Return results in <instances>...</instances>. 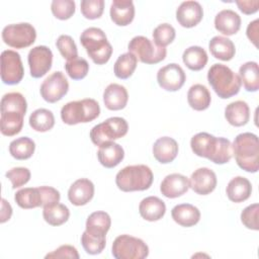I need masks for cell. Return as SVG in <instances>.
I'll return each instance as SVG.
<instances>
[{"label":"cell","mask_w":259,"mask_h":259,"mask_svg":"<svg viewBox=\"0 0 259 259\" xmlns=\"http://www.w3.org/2000/svg\"><path fill=\"white\" fill-rule=\"evenodd\" d=\"M225 117L233 126H243L250 119V108L247 102L237 100L228 104L225 108Z\"/></svg>","instance_id":"cell-29"},{"label":"cell","mask_w":259,"mask_h":259,"mask_svg":"<svg viewBox=\"0 0 259 259\" xmlns=\"http://www.w3.org/2000/svg\"><path fill=\"white\" fill-rule=\"evenodd\" d=\"M208 49L215 59L222 61H230L236 54L234 42L230 38L222 35L213 36L208 42Z\"/></svg>","instance_id":"cell-30"},{"label":"cell","mask_w":259,"mask_h":259,"mask_svg":"<svg viewBox=\"0 0 259 259\" xmlns=\"http://www.w3.org/2000/svg\"><path fill=\"white\" fill-rule=\"evenodd\" d=\"M171 215L175 223L185 228L195 226L200 220L199 209L190 203L175 205L171 210Z\"/></svg>","instance_id":"cell-28"},{"label":"cell","mask_w":259,"mask_h":259,"mask_svg":"<svg viewBox=\"0 0 259 259\" xmlns=\"http://www.w3.org/2000/svg\"><path fill=\"white\" fill-rule=\"evenodd\" d=\"M79 254L77 249L71 245H62L56 250L48 253L46 258H75L79 259Z\"/></svg>","instance_id":"cell-47"},{"label":"cell","mask_w":259,"mask_h":259,"mask_svg":"<svg viewBox=\"0 0 259 259\" xmlns=\"http://www.w3.org/2000/svg\"><path fill=\"white\" fill-rule=\"evenodd\" d=\"M51 10L56 18L67 20L75 13L76 4L73 0H54L51 4Z\"/></svg>","instance_id":"cell-41"},{"label":"cell","mask_w":259,"mask_h":259,"mask_svg":"<svg viewBox=\"0 0 259 259\" xmlns=\"http://www.w3.org/2000/svg\"><path fill=\"white\" fill-rule=\"evenodd\" d=\"M14 200L17 205L24 209L42 206L41 193L38 187H25L16 191Z\"/></svg>","instance_id":"cell-32"},{"label":"cell","mask_w":259,"mask_h":259,"mask_svg":"<svg viewBox=\"0 0 259 259\" xmlns=\"http://www.w3.org/2000/svg\"><path fill=\"white\" fill-rule=\"evenodd\" d=\"M233 155L238 166L246 172L256 173L259 169V142L253 133L239 134L232 144Z\"/></svg>","instance_id":"cell-3"},{"label":"cell","mask_w":259,"mask_h":259,"mask_svg":"<svg viewBox=\"0 0 259 259\" xmlns=\"http://www.w3.org/2000/svg\"><path fill=\"white\" fill-rule=\"evenodd\" d=\"M42 198V207L47 205H52L60 202V192L52 186H39L38 187Z\"/></svg>","instance_id":"cell-48"},{"label":"cell","mask_w":259,"mask_h":259,"mask_svg":"<svg viewBox=\"0 0 259 259\" xmlns=\"http://www.w3.org/2000/svg\"><path fill=\"white\" fill-rule=\"evenodd\" d=\"M178 143L170 137H161L153 145V156L161 164L175 160L178 154Z\"/></svg>","instance_id":"cell-20"},{"label":"cell","mask_w":259,"mask_h":259,"mask_svg":"<svg viewBox=\"0 0 259 259\" xmlns=\"http://www.w3.org/2000/svg\"><path fill=\"white\" fill-rule=\"evenodd\" d=\"M203 17V9L199 2L189 0L182 2L176 10L178 23L186 28L197 25Z\"/></svg>","instance_id":"cell-17"},{"label":"cell","mask_w":259,"mask_h":259,"mask_svg":"<svg viewBox=\"0 0 259 259\" xmlns=\"http://www.w3.org/2000/svg\"><path fill=\"white\" fill-rule=\"evenodd\" d=\"M127 90L120 84L111 83L104 89L103 102L105 107L109 110L123 109L127 104Z\"/></svg>","instance_id":"cell-21"},{"label":"cell","mask_w":259,"mask_h":259,"mask_svg":"<svg viewBox=\"0 0 259 259\" xmlns=\"http://www.w3.org/2000/svg\"><path fill=\"white\" fill-rule=\"evenodd\" d=\"M29 125L32 130L40 133L52 130L55 125V116L47 108H37L29 115Z\"/></svg>","instance_id":"cell-35"},{"label":"cell","mask_w":259,"mask_h":259,"mask_svg":"<svg viewBox=\"0 0 259 259\" xmlns=\"http://www.w3.org/2000/svg\"><path fill=\"white\" fill-rule=\"evenodd\" d=\"M1 80L6 85L18 84L24 75V68L20 55L12 50L1 53Z\"/></svg>","instance_id":"cell-12"},{"label":"cell","mask_w":259,"mask_h":259,"mask_svg":"<svg viewBox=\"0 0 259 259\" xmlns=\"http://www.w3.org/2000/svg\"><path fill=\"white\" fill-rule=\"evenodd\" d=\"M81 244L87 254L97 255L100 254L106 245V238H99L89 235L86 231L81 236Z\"/></svg>","instance_id":"cell-43"},{"label":"cell","mask_w":259,"mask_h":259,"mask_svg":"<svg viewBox=\"0 0 259 259\" xmlns=\"http://www.w3.org/2000/svg\"><path fill=\"white\" fill-rule=\"evenodd\" d=\"M111 226L110 215L102 210L94 211L87 218L85 231L94 237L106 238V234Z\"/></svg>","instance_id":"cell-27"},{"label":"cell","mask_w":259,"mask_h":259,"mask_svg":"<svg viewBox=\"0 0 259 259\" xmlns=\"http://www.w3.org/2000/svg\"><path fill=\"white\" fill-rule=\"evenodd\" d=\"M258 30H259V20L255 19L251 21L246 30L247 37L254 44L256 48H258Z\"/></svg>","instance_id":"cell-50"},{"label":"cell","mask_w":259,"mask_h":259,"mask_svg":"<svg viewBox=\"0 0 259 259\" xmlns=\"http://www.w3.org/2000/svg\"><path fill=\"white\" fill-rule=\"evenodd\" d=\"M0 215H1L0 223H2V224L9 221L12 215V207H11L10 203L5 198H2V200H1V214Z\"/></svg>","instance_id":"cell-51"},{"label":"cell","mask_w":259,"mask_h":259,"mask_svg":"<svg viewBox=\"0 0 259 259\" xmlns=\"http://www.w3.org/2000/svg\"><path fill=\"white\" fill-rule=\"evenodd\" d=\"M100 114L99 103L92 98L70 101L61 109L62 120L69 125L90 122Z\"/></svg>","instance_id":"cell-7"},{"label":"cell","mask_w":259,"mask_h":259,"mask_svg":"<svg viewBox=\"0 0 259 259\" xmlns=\"http://www.w3.org/2000/svg\"><path fill=\"white\" fill-rule=\"evenodd\" d=\"M238 75L248 92H256L259 89V67L256 62L250 61L241 65Z\"/></svg>","instance_id":"cell-33"},{"label":"cell","mask_w":259,"mask_h":259,"mask_svg":"<svg viewBox=\"0 0 259 259\" xmlns=\"http://www.w3.org/2000/svg\"><path fill=\"white\" fill-rule=\"evenodd\" d=\"M128 52L134 54L139 61L144 64H157L166 58L167 51L165 48H160L143 35L134 36L128 45Z\"/></svg>","instance_id":"cell-10"},{"label":"cell","mask_w":259,"mask_h":259,"mask_svg":"<svg viewBox=\"0 0 259 259\" xmlns=\"http://www.w3.org/2000/svg\"><path fill=\"white\" fill-rule=\"evenodd\" d=\"M65 70L71 79L81 80L87 76L89 71V64L83 58H76L66 62Z\"/></svg>","instance_id":"cell-40"},{"label":"cell","mask_w":259,"mask_h":259,"mask_svg":"<svg viewBox=\"0 0 259 259\" xmlns=\"http://www.w3.org/2000/svg\"><path fill=\"white\" fill-rule=\"evenodd\" d=\"M192 152L202 158H206L214 164L223 165L233 157L232 143L224 137H214L208 133H198L190 140Z\"/></svg>","instance_id":"cell-1"},{"label":"cell","mask_w":259,"mask_h":259,"mask_svg":"<svg viewBox=\"0 0 259 259\" xmlns=\"http://www.w3.org/2000/svg\"><path fill=\"white\" fill-rule=\"evenodd\" d=\"M185 80L184 70L176 63H170L160 68L157 73V82L166 91H178L184 85Z\"/></svg>","instance_id":"cell-15"},{"label":"cell","mask_w":259,"mask_h":259,"mask_svg":"<svg viewBox=\"0 0 259 259\" xmlns=\"http://www.w3.org/2000/svg\"><path fill=\"white\" fill-rule=\"evenodd\" d=\"M94 190V184L91 180L87 178L77 179L68 190V199L76 206L85 205L93 198Z\"/></svg>","instance_id":"cell-18"},{"label":"cell","mask_w":259,"mask_h":259,"mask_svg":"<svg viewBox=\"0 0 259 259\" xmlns=\"http://www.w3.org/2000/svg\"><path fill=\"white\" fill-rule=\"evenodd\" d=\"M241 22L240 15L232 9L221 10L214 17L215 29L225 35L237 33L240 30Z\"/></svg>","instance_id":"cell-23"},{"label":"cell","mask_w":259,"mask_h":259,"mask_svg":"<svg viewBox=\"0 0 259 259\" xmlns=\"http://www.w3.org/2000/svg\"><path fill=\"white\" fill-rule=\"evenodd\" d=\"M82 15L87 19H97L101 17L104 10L103 0H82L80 3Z\"/></svg>","instance_id":"cell-44"},{"label":"cell","mask_w":259,"mask_h":259,"mask_svg":"<svg viewBox=\"0 0 259 259\" xmlns=\"http://www.w3.org/2000/svg\"><path fill=\"white\" fill-rule=\"evenodd\" d=\"M238 8L244 14L250 15L258 11L259 1L258 0H236L235 1Z\"/></svg>","instance_id":"cell-49"},{"label":"cell","mask_w":259,"mask_h":259,"mask_svg":"<svg viewBox=\"0 0 259 259\" xmlns=\"http://www.w3.org/2000/svg\"><path fill=\"white\" fill-rule=\"evenodd\" d=\"M137 65H138L137 57L130 52L124 53L120 55L114 63V67H113L114 75L119 79H127L134 74L137 68Z\"/></svg>","instance_id":"cell-38"},{"label":"cell","mask_w":259,"mask_h":259,"mask_svg":"<svg viewBox=\"0 0 259 259\" xmlns=\"http://www.w3.org/2000/svg\"><path fill=\"white\" fill-rule=\"evenodd\" d=\"M35 150L34 142L28 137H20L9 144V153L16 160L29 159Z\"/></svg>","instance_id":"cell-36"},{"label":"cell","mask_w":259,"mask_h":259,"mask_svg":"<svg viewBox=\"0 0 259 259\" xmlns=\"http://www.w3.org/2000/svg\"><path fill=\"white\" fill-rule=\"evenodd\" d=\"M30 76L40 78L52 68L53 53L47 46H36L32 48L27 56Z\"/></svg>","instance_id":"cell-14"},{"label":"cell","mask_w":259,"mask_h":259,"mask_svg":"<svg viewBox=\"0 0 259 259\" xmlns=\"http://www.w3.org/2000/svg\"><path fill=\"white\" fill-rule=\"evenodd\" d=\"M175 36V28L169 23H161L153 30V41L160 48H165L170 45Z\"/></svg>","instance_id":"cell-39"},{"label":"cell","mask_w":259,"mask_h":259,"mask_svg":"<svg viewBox=\"0 0 259 259\" xmlns=\"http://www.w3.org/2000/svg\"><path fill=\"white\" fill-rule=\"evenodd\" d=\"M207 81L217 95L222 99L239 93L242 81L240 76L224 64H213L207 72Z\"/></svg>","instance_id":"cell-4"},{"label":"cell","mask_w":259,"mask_h":259,"mask_svg":"<svg viewBox=\"0 0 259 259\" xmlns=\"http://www.w3.org/2000/svg\"><path fill=\"white\" fill-rule=\"evenodd\" d=\"M97 158L103 167L114 168L123 160L124 151L120 145L114 142H107L99 146Z\"/></svg>","instance_id":"cell-22"},{"label":"cell","mask_w":259,"mask_h":259,"mask_svg":"<svg viewBox=\"0 0 259 259\" xmlns=\"http://www.w3.org/2000/svg\"><path fill=\"white\" fill-rule=\"evenodd\" d=\"M182 61L189 70L199 71L205 67L208 57L203 48L199 46H191L183 52Z\"/></svg>","instance_id":"cell-34"},{"label":"cell","mask_w":259,"mask_h":259,"mask_svg":"<svg viewBox=\"0 0 259 259\" xmlns=\"http://www.w3.org/2000/svg\"><path fill=\"white\" fill-rule=\"evenodd\" d=\"M35 38V28L28 22L8 24L2 30L3 41L14 49H25L31 46Z\"/></svg>","instance_id":"cell-11"},{"label":"cell","mask_w":259,"mask_h":259,"mask_svg":"<svg viewBox=\"0 0 259 259\" xmlns=\"http://www.w3.org/2000/svg\"><path fill=\"white\" fill-rule=\"evenodd\" d=\"M139 212L144 220L148 222H156L164 217L166 212V204L157 196H148L140 202Z\"/></svg>","instance_id":"cell-25"},{"label":"cell","mask_w":259,"mask_h":259,"mask_svg":"<svg viewBox=\"0 0 259 259\" xmlns=\"http://www.w3.org/2000/svg\"><path fill=\"white\" fill-rule=\"evenodd\" d=\"M217 183L215 173L207 167L196 169L189 179V187L200 195H206L212 192L217 187Z\"/></svg>","instance_id":"cell-16"},{"label":"cell","mask_w":259,"mask_h":259,"mask_svg":"<svg viewBox=\"0 0 259 259\" xmlns=\"http://www.w3.org/2000/svg\"><path fill=\"white\" fill-rule=\"evenodd\" d=\"M56 46L62 57L67 61L78 58L77 46L72 36L68 34H61L56 41Z\"/></svg>","instance_id":"cell-42"},{"label":"cell","mask_w":259,"mask_h":259,"mask_svg":"<svg viewBox=\"0 0 259 259\" xmlns=\"http://www.w3.org/2000/svg\"><path fill=\"white\" fill-rule=\"evenodd\" d=\"M189 189V179L180 174L172 173L167 175L161 182L160 191L167 198H176L187 192Z\"/></svg>","instance_id":"cell-19"},{"label":"cell","mask_w":259,"mask_h":259,"mask_svg":"<svg viewBox=\"0 0 259 259\" xmlns=\"http://www.w3.org/2000/svg\"><path fill=\"white\" fill-rule=\"evenodd\" d=\"M210 93L204 85L194 84L188 89L187 102L192 109L197 111L205 110L210 105Z\"/></svg>","instance_id":"cell-31"},{"label":"cell","mask_w":259,"mask_h":259,"mask_svg":"<svg viewBox=\"0 0 259 259\" xmlns=\"http://www.w3.org/2000/svg\"><path fill=\"white\" fill-rule=\"evenodd\" d=\"M111 253L116 259H144L149 255V247L142 239L123 234L114 239Z\"/></svg>","instance_id":"cell-9"},{"label":"cell","mask_w":259,"mask_h":259,"mask_svg":"<svg viewBox=\"0 0 259 259\" xmlns=\"http://www.w3.org/2000/svg\"><path fill=\"white\" fill-rule=\"evenodd\" d=\"M42 217L49 225L58 227L65 224L69 220L70 210L65 204L58 202L52 205L44 206Z\"/></svg>","instance_id":"cell-37"},{"label":"cell","mask_w":259,"mask_h":259,"mask_svg":"<svg viewBox=\"0 0 259 259\" xmlns=\"http://www.w3.org/2000/svg\"><path fill=\"white\" fill-rule=\"evenodd\" d=\"M128 124L123 117L112 116L94 125L90 131L91 142L95 146H101L107 142H113L127 134Z\"/></svg>","instance_id":"cell-8"},{"label":"cell","mask_w":259,"mask_h":259,"mask_svg":"<svg viewBox=\"0 0 259 259\" xmlns=\"http://www.w3.org/2000/svg\"><path fill=\"white\" fill-rule=\"evenodd\" d=\"M111 20L118 26L128 25L135 17V5L132 0H113L109 10Z\"/></svg>","instance_id":"cell-24"},{"label":"cell","mask_w":259,"mask_h":259,"mask_svg":"<svg viewBox=\"0 0 259 259\" xmlns=\"http://www.w3.org/2000/svg\"><path fill=\"white\" fill-rule=\"evenodd\" d=\"M154 175L147 165H130L122 168L115 176V184L121 191H144L151 187Z\"/></svg>","instance_id":"cell-5"},{"label":"cell","mask_w":259,"mask_h":259,"mask_svg":"<svg viewBox=\"0 0 259 259\" xmlns=\"http://www.w3.org/2000/svg\"><path fill=\"white\" fill-rule=\"evenodd\" d=\"M258 211H259V204L253 203L246 206L241 212V222L242 224L250 230L258 231Z\"/></svg>","instance_id":"cell-46"},{"label":"cell","mask_w":259,"mask_h":259,"mask_svg":"<svg viewBox=\"0 0 259 259\" xmlns=\"http://www.w3.org/2000/svg\"><path fill=\"white\" fill-rule=\"evenodd\" d=\"M226 193L231 201L236 203L243 202L250 197L252 193V184L247 178L236 176L229 181Z\"/></svg>","instance_id":"cell-26"},{"label":"cell","mask_w":259,"mask_h":259,"mask_svg":"<svg viewBox=\"0 0 259 259\" xmlns=\"http://www.w3.org/2000/svg\"><path fill=\"white\" fill-rule=\"evenodd\" d=\"M0 131L7 137L20 133L23 127V119L27 110L25 97L19 92H9L3 95L0 102Z\"/></svg>","instance_id":"cell-2"},{"label":"cell","mask_w":259,"mask_h":259,"mask_svg":"<svg viewBox=\"0 0 259 259\" xmlns=\"http://www.w3.org/2000/svg\"><path fill=\"white\" fill-rule=\"evenodd\" d=\"M80 42L85 48L90 59L97 65L107 63L112 55V46L107 40L105 32L99 27H88L80 35Z\"/></svg>","instance_id":"cell-6"},{"label":"cell","mask_w":259,"mask_h":259,"mask_svg":"<svg viewBox=\"0 0 259 259\" xmlns=\"http://www.w3.org/2000/svg\"><path fill=\"white\" fill-rule=\"evenodd\" d=\"M6 178H8L11 181L12 188L16 189L20 186H23L26 184L30 179V171L28 168L25 167H14L10 170H8L5 174Z\"/></svg>","instance_id":"cell-45"},{"label":"cell","mask_w":259,"mask_h":259,"mask_svg":"<svg viewBox=\"0 0 259 259\" xmlns=\"http://www.w3.org/2000/svg\"><path fill=\"white\" fill-rule=\"evenodd\" d=\"M69 90V82L61 71L52 73L40 85V95L49 103H55L61 100Z\"/></svg>","instance_id":"cell-13"}]
</instances>
